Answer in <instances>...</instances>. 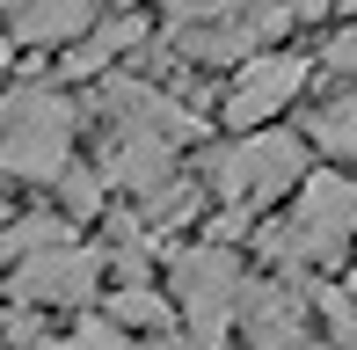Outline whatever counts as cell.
I'll use <instances>...</instances> for the list:
<instances>
[{
    "label": "cell",
    "instance_id": "obj_19",
    "mask_svg": "<svg viewBox=\"0 0 357 350\" xmlns=\"http://www.w3.org/2000/svg\"><path fill=\"white\" fill-rule=\"evenodd\" d=\"M328 66H335V73H357V15H350V29H343V37L328 44Z\"/></svg>",
    "mask_w": 357,
    "mask_h": 350
},
{
    "label": "cell",
    "instance_id": "obj_14",
    "mask_svg": "<svg viewBox=\"0 0 357 350\" xmlns=\"http://www.w3.org/2000/svg\"><path fill=\"white\" fill-rule=\"evenodd\" d=\"M299 132H306V146L335 153V161H357V95H343V102H321L314 117L299 124Z\"/></svg>",
    "mask_w": 357,
    "mask_h": 350
},
{
    "label": "cell",
    "instance_id": "obj_18",
    "mask_svg": "<svg viewBox=\"0 0 357 350\" xmlns=\"http://www.w3.org/2000/svg\"><path fill=\"white\" fill-rule=\"evenodd\" d=\"M321 314H328V328H335V350H357V307L343 292H321Z\"/></svg>",
    "mask_w": 357,
    "mask_h": 350
},
{
    "label": "cell",
    "instance_id": "obj_12",
    "mask_svg": "<svg viewBox=\"0 0 357 350\" xmlns=\"http://www.w3.org/2000/svg\"><path fill=\"white\" fill-rule=\"evenodd\" d=\"M52 248H73V227L66 212H29V219H8L0 227V263H29V256H52Z\"/></svg>",
    "mask_w": 357,
    "mask_h": 350
},
{
    "label": "cell",
    "instance_id": "obj_16",
    "mask_svg": "<svg viewBox=\"0 0 357 350\" xmlns=\"http://www.w3.org/2000/svg\"><path fill=\"white\" fill-rule=\"evenodd\" d=\"M52 350H132V336H124V328H109L102 314H88V321H73L66 343H52Z\"/></svg>",
    "mask_w": 357,
    "mask_h": 350
},
{
    "label": "cell",
    "instance_id": "obj_2",
    "mask_svg": "<svg viewBox=\"0 0 357 350\" xmlns=\"http://www.w3.org/2000/svg\"><path fill=\"white\" fill-rule=\"evenodd\" d=\"M263 248L284 270H335L357 256V183L350 175H314L306 168L299 204L284 227H263Z\"/></svg>",
    "mask_w": 357,
    "mask_h": 350
},
{
    "label": "cell",
    "instance_id": "obj_10",
    "mask_svg": "<svg viewBox=\"0 0 357 350\" xmlns=\"http://www.w3.org/2000/svg\"><path fill=\"white\" fill-rule=\"evenodd\" d=\"M95 175H102V183H124L146 204L153 190L175 183V146H160V139H109V161L95 168Z\"/></svg>",
    "mask_w": 357,
    "mask_h": 350
},
{
    "label": "cell",
    "instance_id": "obj_6",
    "mask_svg": "<svg viewBox=\"0 0 357 350\" xmlns=\"http://www.w3.org/2000/svg\"><path fill=\"white\" fill-rule=\"evenodd\" d=\"M306 59L299 52H255L248 66L234 73V88H226V124L234 132H263L270 117H284L291 102H299V88H306Z\"/></svg>",
    "mask_w": 357,
    "mask_h": 350
},
{
    "label": "cell",
    "instance_id": "obj_13",
    "mask_svg": "<svg viewBox=\"0 0 357 350\" xmlns=\"http://www.w3.org/2000/svg\"><path fill=\"white\" fill-rule=\"evenodd\" d=\"M102 321L109 328H153V336H175V307H168V292H153V284H117L109 292V307H102Z\"/></svg>",
    "mask_w": 357,
    "mask_h": 350
},
{
    "label": "cell",
    "instance_id": "obj_20",
    "mask_svg": "<svg viewBox=\"0 0 357 350\" xmlns=\"http://www.w3.org/2000/svg\"><path fill=\"white\" fill-rule=\"evenodd\" d=\"M278 8L291 15V22H321V15H328V0H278Z\"/></svg>",
    "mask_w": 357,
    "mask_h": 350
},
{
    "label": "cell",
    "instance_id": "obj_9",
    "mask_svg": "<svg viewBox=\"0 0 357 350\" xmlns=\"http://www.w3.org/2000/svg\"><path fill=\"white\" fill-rule=\"evenodd\" d=\"M95 29V0H29L8 22V52H73Z\"/></svg>",
    "mask_w": 357,
    "mask_h": 350
},
{
    "label": "cell",
    "instance_id": "obj_23",
    "mask_svg": "<svg viewBox=\"0 0 357 350\" xmlns=\"http://www.w3.org/2000/svg\"><path fill=\"white\" fill-rule=\"evenodd\" d=\"M306 350H321V343H306Z\"/></svg>",
    "mask_w": 357,
    "mask_h": 350
},
{
    "label": "cell",
    "instance_id": "obj_22",
    "mask_svg": "<svg viewBox=\"0 0 357 350\" xmlns=\"http://www.w3.org/2000/svg\"><path fill=\"white\" fill-rule=\"evenodd\" d=\"M153 350H183V343H175V336H160V343H153Z\"/></svg>",
    "mask_w": 357,
    "mask_h": 350
},
{
    "label": "cell",
    "instance_id": "obj_21",
    "mask_svg": "<svg viewBox=\"0 0 357 350\" xmlns=\"http://www.w3.org/2000/svg\"><path fill=\"white\" fill-rule=\"evenodd\" d=\"M29 8V0H0V22H15V15H22Z\"/></svg>",
    "mask_w": 357,
    "mask_h": 350
},
{
    "label": "cell",
    "instance_id": "obj_5",
    "mask_svg": "<svg viewBox=\"0 0 357 350\" xmlns=\"http://www.w3.org/2000/svg\"><path fill=\"white\" fill-rule=\"evenodd\" d=\"M102 109L117 117V139H160V146H175V153H183L190 139H204V117L183 95H168L153 81H132V73H109L102 81Z\"/></svg>",
    "mask_w": 357,
    "mask_h": 350
},
{
    "label": "cell",
    "instance_id": "obj_11",
    "mask_svg": "<svg viewBox=\"0 0 357 350\" xmlns=\"http://www.w3.org/2000/svg\"><path fill=\"white\" fill-rule=\"evenodd\" d=\"M132 44H146V29H139V15H109V22H95L88 37L73 44L66 59H59V73L66 81H109V66H117Z\"/></svg>",
    "mask_w": 357,
    "mask_h": 350
},
{
    "label": "cell",
    "instance_id": "obj_3",
    "mask_svg": "<svg viewBox=\"0 0 357 350\" xmlns=\"http://www.w3.org/2000/svg\"><path fill=\"white\" fill-rule=\"evenodd\" d=\"M212 197L226 212L248 219L255 204H278L284 190L306 183V139L299 132H278V124H263V132H234L226 146L212 153Z\"/></svg>",
    "mask_w": 357,
    "mask_h": 350
},
{
    "label": "cell",
    "instance_id": "obj_8",
    "mask_svg": "<svg viewBox=\"0 0 357 350\" xmlns=\"http://www.w3.org/2000/svg\"><path fill=\"white\" fill-rule=\"evenodd\" d=\"M241 336L255 350H306V299L291 284H255L241 292Z\"/></svg>",
    "mask_w": 357,
    "mask_h": 350
},
{
    "label": "cell",
    "instance_id": "obj_7",
    "mask_svg": "<svg viewBox=\"0 0 357 350\" xmlns=\"http://www.w3.org/2000/svg\"><path fill=\"white\" fill-rule=\"evenodd\" d=\"M102 270H109L102 248L73 241V248H52V256L15 263L8 284H15V299H22V307H88V299L102 292Z\"/></svg>",
    "mask_w": 357,
    "mask_h": 350
},
{
    "label": "cell",
    "instance_id": "obj_4",
    "mask_svg": "<svg viewBox=\"0 0 357 350\" xmlns=\"http://www.w3.org/2000/svg\"><path fill=\"white\" fill-rule=\"evenodd\" d=\"M241 292H248V270H241L234 248H183L175 256V292L168 307H183V328H190V350H226V336H234L241 321Z\"/></svg>",
    "mask_w": 357,
    "mask_h": 350
},
{
    "label": "cell",
    "instance_id": "obj_17",
    "mask_svg": "<svg viewBox=\"0 0 357 350\" xmlns=\"http://www.w3.org/2000/svg\"><path fill=\"white\" fill-rule=\"evenodd\" d=\"M160 8L175 15V29H190V22H226V15H241L248 0H160Z\"/></svg>",
    "mask_w": 357,
    "mask_h": 350
},
{
    "label": "cell",
    "instance_id": "obj_1",
    "mask_svg": "<svg viewBox=\"0 0 357 350\" xmlns=\"http://www.w3.org/2000/svg\"><path fill=\"white\" fill-rule=\"evenodd\" d=\"M73 132H80V109L66 88H44V81L8 88L0 95V175L59 183L73 168Z\"/></svg>",
    "mask_w": 357,
    "mask_h": 350
},
{
    "label": "cell",
    "instance_id": "obj_15",
    "mask_svg": "<svg viewBox=\"0 0 357 350\" xmlns=\"http://www.w3.org/2000/svg\"><path fill=\"white\" fill-rule=\"evenodd\" d=\"M102 175H95V168H66V175H59V197H66V227H73V219H95V212H102Z\"/></svg>",
    "mask_w": 357,
    "mask_h": 350
}]
</instances>
